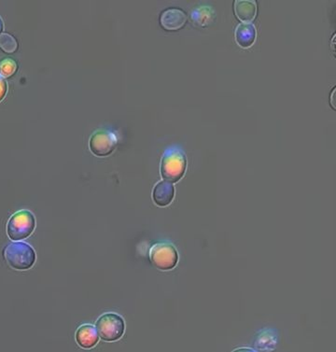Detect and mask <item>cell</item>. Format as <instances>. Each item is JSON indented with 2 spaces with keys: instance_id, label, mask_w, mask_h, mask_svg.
Wrapping results in <instances>:
<instances>
[{
  "instance_id": "obj_11",
  "label": "cell",
  "mask_w": 336,
  "mask_h": 352,
  "mask_svg": "<svg viewBox=\"0 0 336 352\" xmlns=\"http://www.w3.org/2000/svg\"><path fill=\"white\" fill-rule=\"evenodd\" d=\"M75 338H76L78 345L82 349H93L98 343V332L95 327L90 324L80 326L77 330Z\"/></svg>"
},
{
  "instance_id": "obj_1",
  "label": "cell",
  "mask_w": 336,
  "mask_h": 352,
  "mask_svg": "<svg viewBox=\"0 0 336 352\" xmlns=\"http://www.w3.org/2000/svg\"><path fill=\"white\" fill-rule=\"evenodd\" d=\"M187 158L183 151L177 146L166 148L161 162V175L166 181L177 182L184 176Z\"/></svg>"
},
{
  "instance_id": "obj_8",
  "label": "cell",
  "mask_w": 336,
  "mask_h": 352,
  "mask_svg": "<svg viewBox=\"0 0 336 352\" xmlns=\"http://www.w3.org/2000/svg\"><path fill=\"white\" fill-rule=\"evenodd\" d=\"M175 197V189L169 182H160L155 185L153 192V199L159 207H166Z\"/></svg>"
},
{
  "instance_id": "obj_5",
  "label": "cell",
  "mask_w": 336,
  "mask_h": 352,
  "mask_svg": "<svg viewBox=\"0 0 336 352\" xmlns=\"http://www.w3.org/2000/svg\"><path fill=\"white\" fill-rule=\"evenodd\" d=\"M118 144V137L112 130L101 129L91 135L89 148L91 152L99 157H105L114 152Z\"/></svg>"
},
{
  "instance_id": "obj_13",
  "label": "cell",
  "mask_w": 336,
  "mask_h": 352,
  "mask_svg": "<svg viewBox=\"0 0 336 352\" xmlns=\"http://www.w3.org/2000/svg\"><path fill=\"white\" fill-rule=\"evenodd\" d=\"M0 48L6 54H14L18 50V43L10 34L3 33L0 35Z\"/></svg>"
},
{
  "instance_id": "obj_4",
  "label": "cell",
  "mask_w": 336,
  "mask_h": 352,
  "mask_svg": "<svg viewBox=\"0 0 336 352\" xmlns=\"http://www.w3.org/2000/svg\"><path fill=\"white\" fill-rule=\"evenodd\" d=\"M96 329L101 339L107 342H114L124 336L126 330L124 320L115 313H106L96 322Z\"/></svg>"
},
{
  "instance_id": "obj_2",
  "label": "cell",
  "mask_w": 336,
  "mask_h": 352,
  "mask_svg": "<svg viewBox=\"0 0 336 352\" xmlns=\"http://www.w3.org/2000/svg\"><path fill=\"white\" fill-rule=\"evenodd\" d=\"M4 257L8 265L16 270H30L36 262L35 250L23 242L8 245L4 250Z\"/></svg>"
},
{
  "instance_id": "obj_10",
  "label": "cell",
  "mask_w": 336,
  "mask_h": 352,
  "mask_svg": "<svg viewBox=\"0 0 336 352\" xmlns=\"http://www.w3.org/2000/svg\"><path fill=\"white\" fill-rule=\"evenodd\" d=\"M256 36V28L251 23H240L236 28V33H234L236 43L244 49L254 45Z\"/></svg>"
},
{
  "instance_id": "obj_14",
  "label": "cell",
  "mask_w": 336,
  "mask_h": 352,
  "mask_svg": "<svg viewBox=\"0 0 336 352\" xmlns=\"http://www.w3.org/2000/svg\"><path fill=\"white\" fill-rule=\"evenodd\" d=\"M17 69V63L14 60L8 58L0 62V76L2 78L14 76Z\"/></svg>"
},
{
  "instance_id": "obj_16",
  "label": "cell",
  "mask_w": 336,
  "mask_h": 352,
  "mask_svg": "<svg viewBox=\"0 0 336 352\" xmlns=\"http://www.w3.org/2000/svg\"><path fill=\"white\" fill-rule=\"evenodd\" d=\"M2 30H3V22H2L1 18H0V35H1Z\"/></svg>"
},
{
  "instance_id": "obj_3",
  "label": "cell",
  "mask_w": 336,
  "mask_h": 352,
  "mask_svg": "<svg viewBox=\"0 0 336 352\" xmlns=\"http://www.w3.org/2000/svg\"><path fill=\"white\" fill-rule=\"evenodd\" d=\"M36 228V219L30 210H20L10 217L7 224V234L14 241L27 239Z\"/></svg>"
},
{
  "instance_id": "obj_12",
  "label": "cell",
  "mask_w": 336,
  "mask_h": 352,
  "mask_svg": "<svg viewBox=\"0 0 336 352\" xmlns=\"http://www.w3.org/2000/svg\"><path fill=\"white\" fill-rule=\"evenodd\" d=\"M191 17L194 25L197 27L205 28L210 27L214 21L215 12L210 7H198L192 10Z\"/></svg>"
},
{
  "instance_id": "obj_9",
  "label": "cell",
  "mask_w": 336,
  "mask_h": 352,
  "mask_svg": "<svg viewBox=\"0 0 336 352\" xmlns=\"http://www.w3.org/2000/svg\"><path fill=\"white\" fill-rule=\"evenodd\" d=\"M234 9V14L242 22H252L256 18L257 3L254 0H236Z\"/></svg>"
},
{
  "instance_id": "obj_6",
  "label": "cell",
  "mask_w": 336,
  "mask_h": 352,
  "mask_svg": "<svg viewBox=\"0 0 336 352\" xmlns=\"http://www.w3.org/2000/svg\"><path fill=\"white\" fill-rule=\"evenodd\" d=\"M150 261L158 270L168 271L173 270L179 261L176 248L168 242L156 243L150 252Z\"/></svg>"
},
{
  "instance_id": "obj_7",
  "label": "cell",
  "mask_w": 336,
  "mask_h": 352,
  "mask_svg": "<svg viewBox=\"0 0 336 352\" xmlns=\"http://www.w3.org/2000/svg\"><path fill=\"white\" fill-rule=\"evenodd\" d=\"M187 23V14L184 10L170 8L161 14L160 23L164 30L177 31L185 27Z\"/></svg>"
},
{
  "instance_id": "obj_15",
  "label": "cell",
  "mask_w": 336,
  "mask_h": 352,
  "mask_svg": "<svg viewBox=\"0 0 336 352\" xmlns=\"http://www.w3.org/2000/svg\"><path fill=\"white\" fill-rule=\"evenodd\" d=\"M8 90V86L6 80H4V78L0 76V101L3 100L5 96H6Z\"/></svg>"
}]
</instances>
